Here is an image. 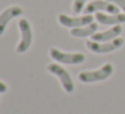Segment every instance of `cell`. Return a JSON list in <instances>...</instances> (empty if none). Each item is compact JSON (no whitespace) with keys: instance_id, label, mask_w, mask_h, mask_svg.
<instances>
[{"instance_id":"cell-9","label":"cell","mask_w":125,"mask_h":114,"mask_svg":"<svg viewBox=\"0 0 125 114\" xmlns=\"http://www.w3.org/2000/svg\"><path fill=\"white\" fill-rule=\"evenodd\" d=\"M121 34H122V27L121 24H117V26H113L112 28H109V30L104 31V32H97L94 35H92V39L94 42H109L118 38Z\"/></svg>"},{"instance_id":"cell-13","label":"cell","mask_w":125,"mask_h":114,"mask_svg":"<svg viewBox=\"0 0 125 114\" xmlns=\"http://www.w3.org/2000/svg\"><path fill=\"white\" fill-rule=\"evenodd\" d=\"M108 1H110V3L116 4L118 8L122 10V12L125 14V0H108Z\"/></svg>"},{"instance_id":"cell-8","label":"cell","mask_w":125,"mask_h":114,"mask_svg":"<svg viewBox=\"0 0 125 114\" xmlns=\"http://www.w3.org/2000/svg\"><path fill=\"white\" fill-rule=\"evenodd\" d=\"M22 14H23V8L22 7H18V6L8 7V8H6L1 14H0V36L4 34L7 24H8L14 18L20 16Z\"/></svg>"},{"instance_id":"cell-12","label":"cell","mask_w":125,"mask_h":114,"mask_svg":"<svg viewBox=\"0 0 125 114\" xmlns=\"http://www.w3.org/2000/svg\"><path fill=\"white\" fill-rule=\"evenodd\" d=\"M86 1L87 0H74V3H73V12L74 14H79L83 10Z\"/></svg>"},{"instance_id":"cell-3","label":"cell","mask_w":125,"mask_h":114,"mask_svg":"<svg viewBox=\"0 0 125 114\" xmlns=\"http://www.w3.org/2000/svg\"><path fill=\"white\" fill-rule=\"evenodd\" d=\"M50 57L63 65H79L85 62V55L81 52H62L57 48L50 50Z\"/></svg>"},{"instance_id":"cell-4","label":"cell","mask_w":125,"mask_h":114,"mask_svg":"<svg viewBox=\"0 0 125 114\" xmlns=\"http://www.w3.org/2000/svg\"><path fill=\"white\" fill-rule=\"evenodd\" d=\"M19 30H20V34H22V39H20L19 44L16 46V52L18 54H23L30 48L31 43H32V30H31L30 22L26 19H20Z\"/></svg>"},{"instance_id":"cell-5","label":"cell","mask_w":125,"mask_h":114,"mask_svg":"<svg viewBox=\"0 0 125 114\" xmlns=\"http://www.w3.org/2000/svg\"><path fill=\"white\" fill-rule=\"evenodd\" d=\"M46 68H47L49 73L54 74V75H57L58 78H59V81H61V83H62V86H63V89H65L66 93H73V90H74L73 79H71L70 74H69L65 68L61 67L57 63H50Z\"/></svg>"},{"instance_id":"cell-2","label":"cell","mask_w":125,"mask_h":114,"mask_svg":"<svg viewBox=\"0 0 125 114\" xmlns=\"http://www.w3.org/2000/svg\"><path fill=\"white\" fill-rule=\"evenodd\" d=\"M122 44H124V39L120 38V36L109 42H94V40L86 42V47L95 54H108V52H112L114 50L120 48Z\"/></svg>"},{"instance_id":"cell-10","label":"cell","mask_w":125,"mask_h":114,"mask_svg":"<svg viewBox=\"0 0 125 114\" xmlns=\"http://www.w3.org/2000/svg\"><path fill=\"white\" fill-rule=\"evenodd\" d=\"M95 19L100 24H105V26H117V24H122L125 23V14H116V15H106V14H101L98 12L95 15Z\"/></svg>"},{"instance_id":"cell-11","label":"cell","mask_w":125,"mask_h":114,"mask_svg":"<svg viewBox=\"0 0 125 114\" xmlns=\"http://www.w3.org/2000/svg\"><path fill=\"white\" fill-rule=\"evenodd\" d=\"M98 30V24L97 23H90L87 26L83 27H77V28H71L70 35L74 38H86V36H92L97 32Z\"/></svg>"},{"instance_id":"cell-1","label":"cell","mask_w":125,"mask_h":114,"mask_svg":"<svg viewBox=\"0 0 125 114\" xmlns=\"http://www.w3.org/2000/svg\"><path fill=\"white\" fill-rule=\"evenodd\" d=\"M113 74V66L110 63H106L102 67H100L98 70L94 71H82L79 73L78 79L83 83H92V82H100L104 79L109 78Z\"/></svg>"},{"instance_id":"cell-14","label":"cell","mask_w":125,"mask_h":114,"mask_svg":"<svg viewBox=\"0 0 125 114\" xmlns=\"http://www.w3.org/2000/svg\"><path fill=\"white\" fill-rule=\"evenodd\" d=\"M7 85L6 83H3V82H0V93H6L7 91Z\"/></svg>"},{"instance_id":"cell-6","label":"cell","mask_w":125,"mask_h":114,"mask_svg":"<svg viewBox=\"0 0 125 114\" xmlns=\"http://www.w3.org/2000/svg\"><path fill=\"white\" fill-rule=\"evenodd\" d=\"M58 22L63 26V27L67 28H77V27H83L87 26L90 23H93V16L90 14H86L83 16H78V18H71L67 16L65 14H61L58 16Z\"/></svg>"},{"instance_id":"cell-7","label":"cell","mask_w":125,"mask_h":114,"mask_svg":"<svg viewBox=\"0 0 125 114\" xmlns=\"http://www.w3.org/2000/svg\"><path fill=\"white\" fill-rule=\"evenodd\" d=\"M83 10H85V14H92V12H100V11L109 12V14H112V15L120 14L118 7H117L116 4L108 1V0H95V1H92V3H89Z\"/></svg>"}]
</instances>
